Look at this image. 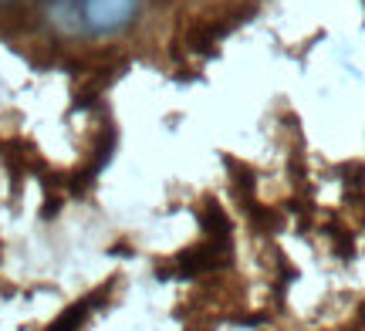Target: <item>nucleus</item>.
I'll return each instance as SVG.
<instances>
[{
  "mask_svg": "<svg viewBox=\"0 0 365 331\" xmlns=\"http://www.w3.org/2000/svg\"><path fill=\"white\" fill-rule=\"evenodd\" d=\"M135 7L139 0H85L81 4V14H85V24L91 31H118L125 27L135 17Z\"/></svg>",
  "mask_w": 365,
  "mask_h": 331,
  "instance_id": "nucleus-1",
  "label": "nucleus"
},
{
  "mask_svg": "<svg viewBox=\"0 0 365 331\" xmlns=\"http://www.w3.org/2000/svg\"><path fill=\"white\" fill-rule=\"evenodd\" d=\"M0 4H4V0H0Z\"/></svg>",
  "mask_w": 365,
  "mask_h": 331,
  "instance_id": "nucleus-2",
  "label": "nucleus"
}]
</instances>
